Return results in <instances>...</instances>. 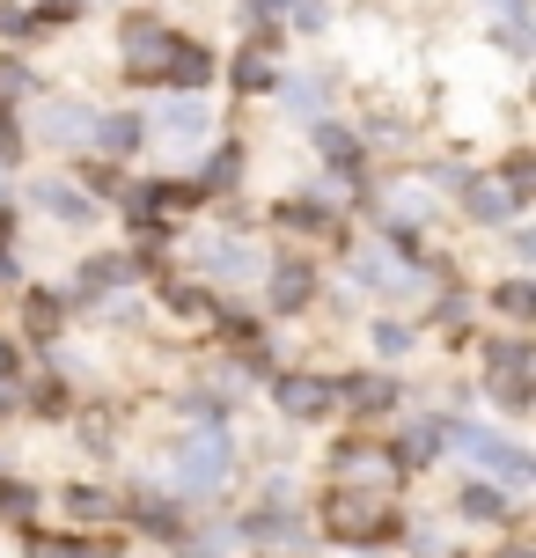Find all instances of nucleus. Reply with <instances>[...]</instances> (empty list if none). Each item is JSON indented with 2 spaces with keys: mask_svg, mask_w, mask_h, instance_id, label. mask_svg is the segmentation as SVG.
Here are the masks:
<instances>
[{
  "mask_svg": "<svg viewBox=\"0 0 536 558\" xmlns=\"http://www.w3.org/2000/svg\"><path fill=\"white\" fill-rule=\"evenodd\" d=\"M176 477H184L192 493H206V485H221V477H228V448L214 441V434H198V441H184V448H176Z\"/></svg>",
  "mask_w": 536,
  "mask_h": 558,
  "instance_id": "obj_1",
  "label": "nucleus"
},
{
  "mask_svg": "<svg viewBox=\"0 0 536 558\" xmlns=\"http://www.w3.org/2000/svg\"><path fill=\"white\" fill-rule=\"evenodd\" d=\"M170 29L162 23H125V66H133V74H162V66H170Z\"/></svg>",
  "mask_w": 536,
  "mask_h": 558,
  "instance_id": "obj_2",
  "label": "nucleus"
},
{
  "mask_svg": "<svg viewBox=\"0 0 536 558\" xmlns=\"http://www.w3.org/2000/svg\"><path fill=\"white\" fill-rule=\"evenodd\" d=\"M345 485H375V493H382V485H390V463H375V448H345Z\"/></svg>",
  "mask_w": 536,
  "mask_h": 558,
  "instance_id": "obj_3",
  "label": "nucleus"
},
{
  "mask_svg": "<svg viewBox=\"0 0 536 558\" xmlns=\"http://www.w3.org/2000/svg\"><path fill=\"white\" fill-rule=\"evenodd\" d=\"M471 456H478V463H492V471H508V477H522V448L492 441V434H471Z\"/></svg>",
  "mask_w": 536,
  "mask_h": 558,
  "instance_id": "obj_4",
  "label": "nucleus"
},
{
  "mask_svg": "<svg viewBox=\"0 0 536 558\" xmlns=\"http://www.w3.org/2000/svg\"><path fill=\"white\" fill-rule=\"evenodd\" d=\"M162 133L198 140V133H206V111H198V104H170V111H162Z\"/></svg>",
  "mask_w": 536,
  "mask_h": 558,
  "instance_id": "obj_5",
  "label": "nucleus"
},
{
  "mask_svg": "<svg viewBox=\"0 0 536 558\" xmlns=\"http://www.w3.org/2000/svg\"><path fill=\"white\" fill-rule=\"evenodd\" d=\"M272 302H280V308L309 302V265H287V272H280V287H272Z\"/></svg>",
  "mask_w": 536,
  "mask_h": 558,
  "instance_id": "obj_6",
  "label": "nucleus"
},
{
  "mask_svg": "<svg viewBox=\"0 0 536 558\" xmlns=\"http://www.w3.org/2000/svg\"><path fill=\"white\" fill-rule=\"evenodd\" d=\"M324 397H331L324 383H287V397H280V404H287V412H302V418H309V412H324Z\"/></svg>",
  "mask_w": 536,
  "mask_h": 558,
  "instance_id": "obj_7",
  "label": "nucleus"
},
{
  "mask_svg": "<svg viewBox=\"0 0 536 558\" xmlns=\"http://www.w3.org/2000/svg\"><path fill=\"white\" fill-rule=\"evenodd\" d=\"M37 198H45L52 214H66V221H82V214H88V206H82V192H66V184H45Z\"/></svg>",
  "mask_w": 536,
  "mask_h": 558,
  "instance_id": "obj_8",
  "label": "nucleus"
},
{
  "mask_svg": "<svg viewBox=\"0 0 536 558\" xmlns=\"http://www.w3.org/2000/svg\"><path fill=\"white\" fill-rule=\"evenodd\" d=\"M45 133H52V140H66V133H88V111H74V104H66V111H45Z\"/></svg>",
  "mask_w": 536,
  "mask_h": 558,
  "instance_id": "obj_9",
  "label": "nucleus"
},
{
  "mask_svg": "<svg viewBox=\"0 0 536 558\" xmlns=\"http://www.w3.org/2000/svg\"><path fill=\"white\" fill-rule=\"evenodd\" d=\"M103 147H133V118H111L103 125Z\"/></svg>",
  "mask_w": 536,
  "mask_h": 558,
  "instance_id": "obj_10",
  "label": "nucleus"
},
{
  "mask_svg": "<svg viewBox=\"0 0 536 558\" xmlns=\"http://www.w3.org/2000/svg\"><path fill=\"white\" fill-rule=\"evenodd\" d=\"M66 507H74L82 522H103V500H96V493H74V500H66Z\"/></svg>",
  "mask_w": 536,
  "mask_h": 558,
  "instance_id": "obj_11",
  "label": "nucleus"
},
{
  "mask_svg": "<svg viewBox=\"0 0 536 558\" xmlns=\"http://www.w3.org/2000/svg\"><path fill=\"white\" fill-rule=\"evenodd\" d=\"M251 15H280V8H294V0H243Z\"/></svg>",
  "mask_w": 536,
  "mask_h": 558,
  "instance_id": "obj_12",
  "label": "nucleus"
},
{
  "mask_svg": "<svg viewBox=\"0 0 536 558\" xmlns=\"http://www.w3.org/2000/svg\"><path fill=\"white\" fill-rule=\"evenodd\" d=\"M8 361H15V353H8V345H0V367H8Z\"/></svg>",
  "mask_w": 536,
  "mask_h": 558,
  "instance_id": "obj_13",
  "label": "nucleus"
},
{
  "mask_svg": "<svg viewBox=\"0 0 536 558\" xmlns=\"http://www.w3.org/2000/svg\"><path fill=\"white\" fill-rule=\"evenodd\" d=\"M52 8H74V0H52Z\"/></svg>",
  "mask_w": 536,
  "mask_h": 558,
  "instance_id": "obj_14",
  "label": "nucleus"
}]
</instances>
